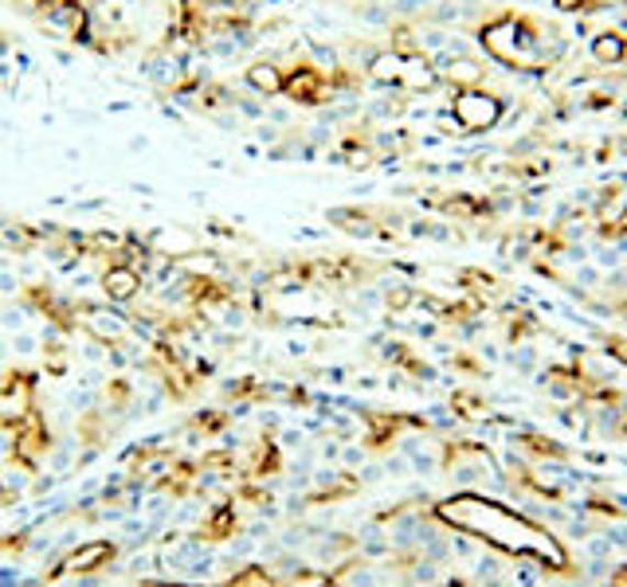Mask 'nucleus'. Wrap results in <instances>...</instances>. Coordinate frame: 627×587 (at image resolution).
I'll return each mask as SVG.
<instances>
[{"instance_id": "412c9836", "label": "nucleus", "mask_w": 627, "mask_h": 587, "mask_svg": "<svg viewBox=\"0 0 627 587\" xmlns=\"http://www.w3.org/2000/svg\"><path fill=\"white\" fill-rule=\"evenodd\" d=\"M584 4H588V0H557V9L561 12H576V9H584Z\"/></svg>"}, {"instance_id": "6e6552de", "label": "nucleus", "mask_w": 627, "mask_h": 587, "mask_svg": "<svg viewBox=\"0 0 627 587\" xmlns=\"http://www.w3.org/2000/svg\"><path fill=\"white\" fill-rule=\"evenodd\" d=\"M118 561V544L107 541V536H95V541L72 544L67 556L59 561V568L52 572L47 579H63V576H95V572L110 568Z\"/></svg>"}, {"instance_id": "7ed1b4c3", "label": "nucleus", "mask_w": 627, "mask_h": 587, "mask_svg": "<svg viewBox=\"0 0 627 587\" xmlns=\"http://www.w3.org/2000/svg\"><path fill=\"white\" fill-rule=\"evenodd\" d=\"M95 12L99 0H28V16L40 32L79 47H95Z\"/></svg>"}, {"instance_id": "2eb2a0df", "label": "nucleus", "mask_w": 627, "mask_h": 587, "mask_svg": "<svg viewBox=\"0 0 627 587\" xmlns=\"http://www.w3.org/2000/svg\"><path fill=\"white\" fill-rule=\"evenodd\" d=\"M439 75L448 82H455L459 90H471V87H479V79H483V67H479L475 59H451Z\"/></svg>"}, {"instance_id": "9b49d317", "label": "nucleus", "mask_w": 627, "mask_h": 587, "mask_svg": "<svg viewBox=\"0 0 627 587\" xmlns=\"http://www.w3.org/2000/svg\"><path fill=\"white\" fill-rule=\"evenodd\" d=\"M44 240L47 228L24 220H0V251H9V255H28V251L44 247Z\"/></svg>"}, {"instance_id": "9d476101", "label": "nucleus", "mask_w": 627, "mask_h": 587, "mask_svg": "<svg viewBox=\"0 0 627 587\" xmlns=\"http://www.w3.org/2000/svg\"><path fill=\"white\" fill-rule=\"evenodd\" d=\"M44 251L55 267L75 270L79 263H87V235L75 232V228H47Z\"/></svg>"}, {"instance_id": "f3484780", "label": "nucleus", "mask_w": 627, "mask_h": 587, "mask_svg": "<svg viewBox=\"0 0 627 587\" xmlns=\"http://www.w3.org/2000/svg\"><path fill=\"white\" fill-rule=\"evenodd\" d=\"M604 228L608 232H627V188H619L616 200L604 208Z\"/></svg>"}, {"instance_id": "6ab92c4d", "label": "nucleus", "mask_w": 627, "mask_h": 587, "mask_svg": "<svg viewBox=\"0 0 627 587\" xmlns=\"http://www.w3.org/2000/svg\"><path fill=\"white\" fill-rule=\"evenodd\" d=\"M138 587H216V584H188V579H138Z\"/></svg>"}, {"instance_id": "f8f14e48", "label": "nucleus", "mask_w": 627, "mask_h": 587, "mask_svg": "<svg viewBox=\"0 0 627 587\" xmlns=\"http://www.w3.org/2000/svg\"><path fill=\"white\" fill-rule=\"evenodd\" d=\"M243 82L260 98H278L287 90V71H283L275 59H255L248 71H243Z\"/></svg>"}, {"instance_id": "20e7f679", "label": "nucleus", "mask_w": 627, "mask_h": 587, "mask_svg": "<svg viewBox=\"0 0 627 587\" xmlns=\"http://www.w3.org/2000/svg\"><path fill=\"white\" fill-rule=\"evenodd\" d=\"M369 79L400 90H431L439 71L428 63V55L416 52V47H385V52H376L369 59Z\"/></svg>"}, {"instance_id": "ddd939ff", "label": "nucleus", "mask_w": 627, "mask_h": 587, "mask_svg": "<svg viewBox=\"0 0 627 587\" xmlns=\"http://www.w3.org/2000/svg\"><path fill=\"white\" fill-rule=\"evenodd\" d=\"M330 223L333 228H341V232H350V235H376L381 232L376 220L365 212V208H338V212H330Z\"/></svg>"}, {"instance_id": "aec40b11", "label": "nucleus", "mask_w": 627, "mask_h": 587, "mask_svg": "<svg viewBox=\"0 0 627 587\" xmlns=\"http://www.w3.org/2000/svg\"><path fill=\"white\" fill-rule=\"evenodd\" d=\"M20 584H24V576L16 568H0V587H20Z\"/></svg>"}, {"instance_id": "f03ea898", "label": "nucleus", "mask_w": 627, "mask_h": 587, "mask_svg": "<svg viewBox=\"0 0 627 587\" xmlns=\"http://www.w3.org/2000/svg\"><path fill=\"white\" fill-rule=\"evenodd\" d=\"M483 47L498 63L514 67V71H541L553 63L557 52H549V32L538 20H521L514 12L491 20L483 27Z\"/></svg>"}, {"instance_id": "39448f33", "label": "nucleus", "mask_w": 627, "mask_h": 587, "mask_svg": "<svg viewBox=\"0 0 627 587\" xmlns=\"http://www.w3.org/2000/svg\"><path fill=\"white\" fill-rule=\"evenodd\" d=\"M72 318L75 330L87 333L90 341H99L102 348H122L125 341L134 337V321L130 313H122V306H102L90 302V298H75L72 302Z\"/></svg>"}, {"instance_id": "1a4fd4ad", "label": "nucleus", "mask_w": 627, "mask_h": 587, "mask_svg": "<svg viewBox=\"0 0 627 587\" xmlns=\"http://www.w3.org/2000/svg\"><path fill=\"white\" fill-rule=\"evenodd\" d=\"M99 286H102V294H107L110 306H130V302H142L145 298V275L130 267V263H122V258L102 263Z\"/></svg>"}, {"instance_id": "f257e3e1", "label": "nucleus", "mask_w": 627, "mask_h": 587, "mask_svg": "<svg viewBox=\"0 0 627 587\" xmlns=\"http://www.w3.org/2000/svg\"><path fill=\"white\" fill-rule=\"evenodd\" d=\"M439 513L448 517V521H455V525L471 529V533L486 536V541L502 544V549L534 552V556H541V561L561 564V549H557V541H549L538 525H529V521H521V517L506 513L502 506H491V501H483V498H459V501H448Z\"/></svg>"}, {"instance_id": "dca6fc26", "label": "nucleus", "mask_w": 627, "mask_h": 587, "mask_svg": "<svg viewBox=\"0 0 627 587\" xmlns=\"http://www.w3.org/2000/svg\"><path fill=\"white\" fill-rule=\"evenodd\" d=\"M592 55L601 63H619L627 55V40L616 36V32H604V36H596V44H592Z\"/></svg>"}, {"instance_id": "4468645a", "label": "nucleus", "mask_w": 627, "mask_h": 587, "mask_svg": "<svg viewBox=\"0 0 627 587\" xmlns=\"http://www.w3.org/2000/svg\"><path fill=\"white\" fill-rule=\"evenodd\" d=\"M232 529H235L232 506H216L212 513H208L205 521H200L197 541H224V536H232Z\"/></svg>"}, {"instance_id": "a211bd4d", "label": "nucleus", "mask_w": 627, "mask_h": 587, "mask_svg": "<svg viewBox=\"0 0 627 587\" xmlns=\"http://www.w3.org/2000/svg\"><path fill=\"white\" fill-rule=\"evenodd\" d=\"M220 587H278V584L263 568H248V572H240V576L228 579V584H220Z\"/></svg>"}, {"instance_id": "423d86ee", "label": "nucleus", "mask_w": 627, "mask_h": 587, "mask_svg": "<svg viewBox=\"0 0 627 587\" xmlns=\"http://www.w3.org/2000/svg\"><path fill=\"white\" fill-rule=\"evenodd\" d=\"M451 114H455L459 130H466V134H483V130L498 125L502 98H494L491 90H483V87L459 90L455 102H451Z\"/></svg>"}, {"instance_id": "0eeeda50", "label": "nucleus", "mask_w": 627, "mask_h": 587, "mask_svg": "<svg viewBox=\"0 0 627 587\" xmlns=\"http://www.w3.org/2000/svg\"><path fill=\"white\" fill-rule=\"evenodd\" d=\"M283 95L298 107H322L338 95V82H333V71H322L314 63H295L287 71V90Z\"/></svg>"}]
</instances>
